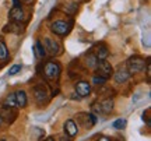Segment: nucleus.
Wrapping results in <instances>:
<instances>
[{
    "mask_svg": "<svg viewBox=\"0 0 151 141\" xmlns=\"http://www.w3.org/2000/svg\"><path fill=\"white\" fill-rule=\"evenodd\" d=\"M9 18L13 22H22L24 21V11L21 7H13L9 13Z\"/></svg>",
    "mask_w": 151,
    "mask_h": 141,
    "instance_id": "obj_11",
    "label": "nucleus"
},
{
    "mask_svg": "<svg viewBox=\"0 0 151 141\" xmlns=\"http://www.w3.org/2000/svg\"><path fill=\"white\" fill-rule=\"evenodd\" d=\"M62 73V66L58 63V62H53V60H49L45 63L43 66V74L48 80H58Z\"/></svg>",
    "mask_w": 151,
    "mask_h": 141,
    "instance_id": "obj_2",
    "label": "nucleus"
},
{
    "mask_svg": "<svg viewBox=\"0 0 151 141\" xmlns=\"http://www.w3.org/2000/svg\"><path fill=\"white\" fill-rule=\"evenodd\" d=\"M71 27H73V22L71 21H66V20H56V21L50 22V31L55 35H59V37H66L67 34L70 32Z\"/></svg>",
    "mask_w": 151,
    "mask_h": 141,
    "instance_id": "obj_1",
    "label": "nucleus"
},
{
    "mask_svg": "<svg viewBox=\"0 0 151 141\" xmlns=\"http://www.w3.org/2000/svg\"><path fill=\"white\" fill-rule=\"evenodd\" d=\"M65 133L69 136V138H71V137H74L77 133H78V127H77V123H76L73 119H69L66 120L65 123Z\"/></svg>",
    "mask_w": 151,
    "mask_h": 141,
    "instance_id": "obj_10",
    "label": "nucleus"
},
{
    "mask_svg": "<svg viewBox=\"0 0 151 141\" xmlns=\"http://www.w3.org/2000/svg\"><path fill=\"white\" fill-rule=\"evenodd\" d=\"M1 120H3V119H1V117H0V123H1Z\"/></svg>",
    "mask_w": 151,
    "mask_h": 141,
    "instance_id": "obj_27",
    "label": "nucleus"
},
{
    "mask_svg": "<svg viewBox=\"0 0 151 141\" xmlns=\"http://www.w3.org/2000/svg\"><path fill=\"white\" fill-rule=\"evenodd\" d=\"M86 62H87V64L90 66V67H95V64H97L98 59H97V57H95V54H94V53H91V54H88V56H87Z\"/></svg>",
    "mask_w": 151,
    "mask_h": 141,
    "instance_id": "obj_20",
    "label": "nucleus"
},
{
    "mask_svg": "<svg viewBox=\"0 0 151 141\" xmlns=\"http://www.w3.org/2000/svg\"><path fill=\"white\" fill-rule=\"evenodd\" d=\"M97 123V117L94 113H78L77 115V125L84 126L86 129H91Z\"/></svg>",
    "mask_w": 151,
    "mask_h": 141,
    "instance_id": "obj_5",
    "label": "nucleus"
},
{
    "mask_svg": "<svg viewBox=\"0 0 151 141\" xmlns=\"http://www.w3.org/2000/svg\"><path fill=\"white\" fill-rule=\"evenodd\" d=\"M3 106L6 108H16L17 106V102H16V97H14V94H9L7 97L4 98V101H3Z\"/></svg>",
    "mask_w": 151,
    "mask_h": 141,
    "instance_id": "obj_18",
    "label": "nucleus"
},
{
    "mask_svg": "<svg viewBox=\"0 0 151 141\" xmlns=\"http://www.w3.org/2000/svg\"><path fill=\"white\" fill-rule=\"evenodd\" d=\"M16 112H13L11 110V108H3L0 109V117L1 119H4L7 123H11V122H14V119H16Z\"/></svg>",
    "mask_w": 151,
    "mask_h": 141,
    "instance_id": "obj_13",
    "label": "nucleus"
},
{
    "mask_svg": "<svg viewBox=\"0 0 151 141\" xmlns=\"http://www.w3.org/2000/svg\"><path fill=\"white\" fill-rule=\"evenodd\" d=\"M10 57V53H9V48H7V45H6V42L3 41V39H0V60H3V62H6V60Z\"/></svg>",
    "mask_w": 151,
    "mask_h": 141,
    "instance_id": "obj_17",
    "label": "nucleus"
},
{
    "mask_svg": "<svg viewBox=\"0 0 151 141\" xmlns=\"http://www.w3.org/2000/svg\"><path fill=\"white\" fill-rule=\"evenodd\" d=\"M146 59H143L140 56H133L127 60V71L130 74H139L141 71H144L146 69Z\"/></svg>",
    "mask_w": 151,
    "mask_h": 141,
    "instance_id": "obj_3",
    "label": "nucleus"
},
{
    "mask_svg": "<svg viewBox=\"0 0 151 141\" xmlns=\"http://www.w3.org/2000/svg\"><path fill=\"white\" fill-rule=\"evenodd\" d=\"M95 137H98L99 140H104V141H109V140H111L109 137H106V136H99V134H98V136H95Z\"/></svg>",
    "mask_w": 151,
    "mask_h": 141,
    "instance_id": "obj_24",
    "label": "nucleus"
},
{
    "mask_svg": "<svg viewBox=\"0 0 151 141\" xmlns=\"http://www.w3.org/2000/svg\"><path fill=\"white\" fill-rule=\"evenodd\" d=\"M20 71H21V64H14L10 70H9V76H16Z\"/></svg>",
    "mask_w": 151,
    "mask_h": 141,
    "instance_id": "obj_22",
    "label": "nucleus"
},
{
    "mask_svg": "<svg viewBox=\"0 0 151 141\" xmlns=\"http://www.w3.org/2000/svg\"><path fill=\"white\" fill-rule=\"evenodd\" d=\"M101 106V113L102 115H109L113 110V101L112 99H105L99 103Z\"/></svg>",
    "mask_w": 151,
    "mask_h": 141,
    "instance_id": "obj_15",
    "label": "nucleus"
},
{
    "mask_svg": "<svg viewBox=\"0 0 151 141\" xmlns=\"http://www.w3.org/2000/svg\"><path fill=\"white\" fill-rule=\"evenodd\" d=\"M95 70H97L98 76L104 77V78H106V80L113 76V67L106 59L98 60L97 64H95Z\"/></svg>",
    "mask_w": 151,
    "mask_h": 141,
    "instance_id": "obj_4",
    "label": "nucleus"
},
{
    "mask_svg": "<svg viewBox=\"0 0 151 141\" xmlns=\"http://www.w3.org/2000/svg\"><path fill=\"white\" fill-rule=\"evenodd\" d=\"M22 1H24L25 4H32L34 3V0H22Z\"/></svg>",
    "mask_w": 151,
    "mask_h": 141,
    "instance_id": "obj_26",
    "label": "nucleus"
},
{
    "mask_svg": "<svg viewBox=\"0 0 151 141\" xmlns=\"http://www.w3.org/2000/svg\"><path fill=\"white\" fill-rule=\"evenodd\" d=\"M94 54L98 60H102V59H106L109 54V50L106 48L105 44H97L94 46Z\"/></svg>",
    "mask_w": 151,
    "mask_h": 141,
    "instance_id": "obj_9",
    "label": "nucleus"
},
{
    "mask_svg": "<svg viewBox=\"0 0 151 141\" xmlns=\"http://www.w3.org/2000/svg\"><path fill=\"white\" fill-rule=\"evenodd\" d=\"M74 89H76V94H77L78 97H83V98L88 97V95L91 94V85H90V82H87V81L76 82Z\"/></svg>",
    "mask_w": 151,
    "mask_h": 141,
    "instance_id": "obj_8",
    "label": "nucleus"
},
{
    "mask_svg": "<svg viewBox=\"0 0 151 141\" xmlns=\"http://www.w3.org/2000/svg\"><path fill=\"white\" fill-rule=\"evenodd\" d=\"M13 3H14V7H21V1L20 0H13Z\"/></svg>",
    "mask_w": 151,
    "mask_h": 141,
    "instance_id": "obj_25",
    "label": "nucleus"
},
{
    "mask_svg": "<svg viewBox=\"0 0 151 141\" xmlns=\"http://www.w3.org/2000/svg\"><path fill=\"white\" fill-rule=\"evenodd\" d=\"M92 112H95V113H101V106H99V103H94L92 105Z\"/></svg>",
    "mask_w": 151,
    "mask_h": 141,
    "instance_id": "obj_23",
    "label": "nucleus"
},
{
    "mask_svg": "<svg viewBox=\"0 0 151 141\" xmlns=\"http://www.w3.org/2000/svg\"><path fill=\"white\" fill-rule=\"evenodd\" d=\"M34 53H35V56H37L38 59H42V57L46 56V50H45V48H43V45H42L41 41H37V42H35V46H34Z\"/></svg>",
    "mask_w": 151,
    "mask_h": 141,
    "instance_id": "obj_16",
    "label": "nucleus"
},
{
    "mask_svg": "<svg viewBox=\"0 0 151 141\" xmlns=\"http://www.w3.org/2000/svg\"><path fill=\"white\" fill-rule=\"evenodd\" d=\"M130 76H132V74H130L126 69H119V70L115 73V76L113 77H115V81L118 82V84H122V82L127 81V80L130 78Z\"/></svg>",
    "mask_w": 151,
    "mask_h": 141,
    "instance_id": "obj_12",
    "label": "nucleus"
},
{
    "mask_svg": "<svg viewBox=\"0 0 151 141\" xmlns=\"http://www.w3.org/2000/svg\"><path fill=\"white\" fill-rule=\"evenodd\" d=\"M105 81H106V78H104V77H101V76H98V74H95V76L92 77V82H94L95 85H102Z\"/></svg>",
    "mask_w": 151,
    "mask_h": 141,
    "instance_id": "obj_21",
    "label": "nucleus"
},
{
    "mask_svg": "<svg viewBox=\"0 0 151 141\" xmlns=\"http://www.w3.org/2000/svg\"><path fill=\"white\" fill-rule=\"evenodd\" d=\"M126 125H127L126 119H118V120H115V122L112 123L113 129H116V130H123L124 127H126Z\"/></svg>",
    "mask_w": 151,
    "mask_h": 141,
    "instance_id": "obj_19",
    "label": "nucleus"
},
{
    "mask_svg": "<svg viewBox=\"0 0 151 141\" xmlns=\"http://www.w3.org/2000/svg\"><path fill=\"white\" fill-rule=\"evenodd\" d=\"M32 91H34V97H35V99H37L38 103H45L49 99L48 89H46V87H45L43 84H38V85H35V87L32 88Z\"/></svg>",
    "mask_w": 151,
    "mask_h": 141,
    "instance_id": "obj_6",
    "label": "nucleus"
},
{
    "mask_svg": "<svg viewBox=\"0 0 151 141\" xmlns=\"http://www.w3.org/2000/svg\"><path fill=\"white\" fill-rule=\"evenodd\" d=\"M43 48H45V50H46V53L52 54V56H56V54L60 53V45L55 41V39L52 38H45L43 39Z\"/></svg>",
    "mask_w": 151,
    "mask_h": 141,
    "instance_id": "obj_7",
    "label": "nucleus"
},
{
    "mask_svg": "<svg viewBox=\"0 0 151 141\" xmlns=\"http://www.w3.org/2000/svg\"><path fill=\"white\" fill-rule=\"evenodd\" d=\"M14 97H16V102H17V106H20V108H25L27 106V94L25 91H22V89H18L14 92Z\"/></svg>",
    "mask_w": 151,
    "mask_h": 141,
    "instance_id": "obj_14",
    "label": "nucleus"
}]
</instances>
